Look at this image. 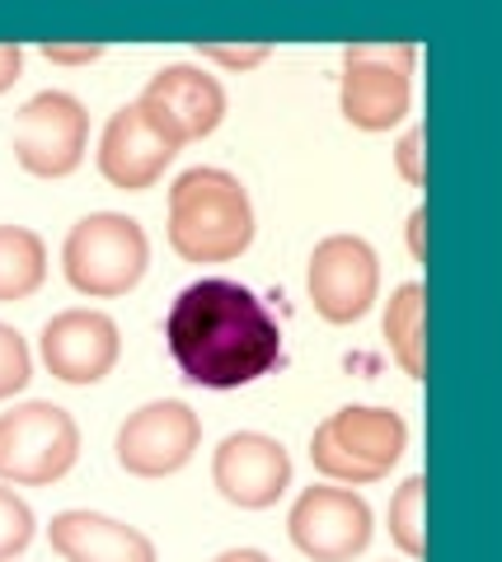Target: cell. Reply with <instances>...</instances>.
Returning <instances> with one entry per match:
<instances>
[{
  "label": "cell",
  "mask_w": 502,
  "mask_h": 562,
  "mask_svg": "<svg viewBox=\"0 0 502 562\" xmlns=\"http://www.w3.org/2000/svg\"><path fill=\"white\" fill-rule=\"evenodd\" d=\"M165 342L179 375L202 390H245L282 361V328L249 286L202 277L169 305Z\"/></svg>",
  "instance_id": "6da1fadb"
},
{
  "label": "cell",
  "mask_w": 502,
  "mask_h": 562,
  "mask_svg": "<svg viewBox=\"0 0 502 562\" xmlns=\"http://www.w3.org/2000/svg\"><path fill=\"white\" fill-rule=\"evenodd\" d=\"M202 446V417L179 398H160L136 408L118 427V464L132 479H169L179 473Z\"/></svg>",
  "instance_id": "9c48e42d"
},
{
  "label": "cell",
  "mask_w": 502,
  "mask_h": 562,
  "mask_svg": "<svg viewBox=\"0 0 502 562\" xmlns=\"http://www.w3.org/2000/svg\"><path fill=\"white\" fill-rule=\"evenodd\" d=\"M394 165H400V173H404V179H409L413 188L423 183V127L404 132V140L394 146Z\"/></svg>",
  "instance_id": "44dd1931"
},
{
  "label": "cell",
  "mask_w": 502,
  "mask_h": 562,
  "mask_svg": "<svg viewBox=\"0 0 502 562\" xmlns=\"http://www.w3.org/2000/svg\"><path fill=\"white\" fill-rule=\"evenodd\" d=\"M305 291L324 324H357L376 305V291H380L376 249L361 235L320 239L305 268Z\"/></svg>",
  "instance_id": "ba28073f"
},
{
  "label": "cell",
  "mask_w": 502,
  "mask_h": 562,
  "mask_svg": "<svg viewBox=\"0 0 502 562\" xmlns=\"http://www.w3.org/2000/svg\"><path fill=\"white\" fill-rule=\"evenodd\" d=\"M386 342L390 357L404 366V375L423 380V286L404 281L386 305Z\"/></svg>",
  "instance_id": "e0dca14e"
},
{
  "label": "cell",
  "mask_w": 502,
  "mask_h": 562,
  "mask_svg": "<svg viewBox=\"0 0 502 562\" xmlns=\"http://www.w3.org/2000/svg\"><path fill=\"white\" fill-rule=\"evenodd\" d=\"M33 380V357H29V342L14 333L10 324H0V403L14 398Z\"/></svg>",
  "instance_id": "ffe728a7"
},
{
  "label": "cell",
  "mask_w": 502,
  "mask_h": 562,
  "mask_svg": "<svg viewBox=\"0 0 502 562\" xmlns=\"http://www.w3.org/2000/svg\"><path fill=\"white\" fill-rule=\"evenodd\" d=\"M202 57L216 61V66H231V70H249V66H258L268 57V47H221V43H207Z\"/></svg>",
  "instance_id": "7402d4cb"
},
{
  "label": "cell",
  "mask_w": 502,
  "mask_h": 562,
  "mask_svg": "<svg viewBox=\"0 0 502 562\" xmlns=\"http://www.w3.org/2000/svg\"><path fill=\"white\" fill-rule=\"evenodd\" d=\"M413 43H353L343 47V85L338 103L357 132L400 127L413 103Z\"/></svg>",
  "instance_id": "5b68a950"
},
{
  "label": "cell",
  "mask_w": 502,
  "mask_h": 562,
  "mask_svg": "<svg viewBox=\"0 0 502 562\" xmlns=\"http://www.w3.org/2000/svg\"><path fill=\"white\" fill-rule=\"evenodd\" d=\"M43 57L47 61H62V66H90L103 57V47H62V43H43Z\"/></svg>",
  "instance_id": "603a6c76"
},
{
  "label": "cell",
  "mask_w": 502,
  "mask_h": 562,
  "mask_svg": "<svg viewBox=\"0 0 502 562\" xmlns=\"http://www.w3.org/2000/svg\"><path fill=\"white\" fill-rule=\"evenodd\" d=\"M423 225H427V211L419 206L409 216V249H413V258H423Z\"/></svg>",
  "instance_id": "d4e9b609"
},
{
  "label": "cell",
  "mask_w": 502,
  "mask_h": 562,
  "mask_svg": "<svg viewBox=\"0 0 502 562\" xmlns=\"http://www.w3.org/2000/svg\"><path fill=\"white\" fill-rule=\"evenodd\" d=\"M80 460V427L57 403H20L0 413V483L52 487Z\"/></svg>",
  "instance_id": "8992f818"
},
{
  "label": "cell",
  "mask_w": 502,
  "mask_h": 562,
  "mask_svg": "<svg viewBox=\"0 0 502 562\" xmlns=\"http://www.w3.org/2000/svg\"><path fill=\"white\" fill-rule=\"evenodd\" d=\"M254 244V202L226 169H188L169 188V249L183 262H231Z\"/></svg>",
  "instance_id": "7a4b0ae2"
},
{
  "label": "cell",
  "mask_w": 502,
  "mask_h": 562,
  "mask_svg": "<svg viewBox=\"0 0 502 562\" xmlns=\"http://www.w3.org/2000/svg\"><path fill=\"white\" fill-rule=\"evenodd\" d=\"M404 446H409V427L400 413L338 408L310 436V464H315L328 483L367 487V483H380L404 460Z\"/></svg>",
  "instance_id": "277c9868"
},
{
  "label": "cell",
  "mask_w": 502,
  "mask_h": 562,
  "mask_svg": "<svg viewBox=\"0 0 502 562\" xmlns=\"http://www.w3.org/2000/svg\"><path fill=\"white\" fill-rule=\"evenodd\" d=\"M146 117L160 127L175 146L183 150L188 140H202L221 127L226 117V90H221L216 76H207L198 66H165L146 80L142 99Z\"/></svg>",
  "instance_id": "8fae6325"
},
{
  "label": "cell",
  "mask_w": 502,
  "mask_h": 562,
  "mask_svg": "<svg viewBox=\"0 0 502 562\" xmlns=\"http://www.w3.org/2000/svg\"><path fill=\"white\" fill-rule=\"evenodd\" d=\"M43 361L62 384H99L123 357L118 324L103 310H62L43 324Z\"/></svg>",
  "instance_id": "4fadbf2b"
},
{
  "label": "cell",
  "mask_w": 502,
  "mask_h": 562,
  "mask_svg": "<svg viewBox=\"0 0 502 562\" xmlns=\"http://www.w3.org/2000/svg\"><path fill=\"white\" fill-rule=\"evenodd\" d=\"M390 539L394 549L409 558H423L427 535H423V479H409L400 492L390 497Z\"/></svg>",
  "instance_id": "ac0fdd59"
},
{
  "label": "cell",
  "mask_w": 502,
  "mask_h": 562,
  "mask_svg": "<svg viewBox=\"0 0 502 562\" xmlns=\"http://www.w3.org/2000/svg\"><path fill=\"white\" fill-rule=\"evenodd\" d=\"M287 535L310 562H353L371 543V506L353 487H305L287 516Z\"/></svg>",
  "instance_id": "30bf717a"
},
{
  "label": "cell",
  "mask_w": 502,
  "mask_h": 562,
  "mask_svg": "<svg viewBox=\"0 0 502 562\" xmlns=\"http://www.w3.org/2000/svg\"><path fill=\"white\" fill-rule=\"evenodd\" d=\"M212 483L239 512H264L291 487V454L264 431H235L212 454Z\"/></svg>",
  "instance_id": "7c38bea8"
},
{
  "label": "cell",
  "mask_w": 502,
  "mask_h": 562,
  "mask_svg": "<svg viewBox=\"0 0 502 562\" xmlns=\"http://www.w3.org/2000/svg\"><path fill=\"white\" fill-rule=\"evenodd\" d=\"M33 543V512L20 492L0 487V562H14Z\"/></svg>",
  "instance_id": "d6986e66"
},
{
  "label": "cell",
  "mask_w": 502,
  "mask_h": 562,
  "mask_svg": "<svg viewBox=\"0 0 502 562\" xmlns=\"http://www.w3.org/2000/svg\"><path fill=\"white\" fill-rule=\"evenodd\" d=\"M146 268H150V239L142 221L123 216V211H94V216L76 221L62 244V272L90 301L127 295L146 277Z\"/></svg>",
  "instance_id": "3957f363"
},
{
  "label": "cell",
  "mask_w": 502,
  "mask_h": 562,
  "mask_svg": "<svg viewBox=\"0 0 502 562\" xmlns=\"http://www.w3.org/2000/svg\"><path fill=\"white\" fill-rule=\"evenodd\" d=\"M47 281V244L29 225H0V305L29 301Z\"/></svg>",
  "instance_id": "2e32d148"
},
{
  "label": "cell",
  "mask_w": 502,
  "mask_h": 562,
  "mask_svg": "<svg viewBox=\"0 0 502 562\" xmlns=\"http://www.w3.org/2000/svg\"><path fill=\"white\" fill-rule=\"evenodd\" d=\"M175 155H179V146L146 117L142 103L118 109L99 136V173L123 192H146L175 165Z\"/></svg>",
  "instance_id": "5bb4252c"
},
{
  "label": "cell",
  "mask_w": 502,
  "mask_h": 562,
  "mask_svg": "<svg viewBox=\"0 0 502 562\" xmlns=\"http://www.w3.org/2000/svg\"><path fill=\"white\" fill-rule=\"evenodd\" d=\"M216 562H272V558H268V553H258V549H226Z\"/></svg>",
  "instance_id": "484cf974"
},
{
  "label": "cell",
  "mask_w": 502,
  "mask_h": 562,
  "mask_svg": "<svg viewBox=\"0 0 502 562\" xmlns=\"http://www.w3.org/2000/svg\"><path fill=\"white\" fill-rule=\"evenodd\" d=\"M52 553H62L66 562H160L155 543L113 516L99 512H62L47 525Z\"/></svg>",
  "instance_id": "9a60e30c"
},
{
  "label": "cell",
  "mask_w": 502,
  "mask_h": 562,
  "mask_svg": "<svg viewBox=\"0 0 502 562\" xmlns=\"http://www.w3.org/2000/svg\"><path fill=\"white\" fill-rule=\"evenodd\" d=\"M90 146V113L66 90L33 94L14 117V160L33 179H66L76 173Z\"/></svg>",
  "instance_id": "52a82bcc"
},
{
  "label": "cell",
  "mask_w": 502,
  "mask_h": 562,
  "mask_svg": "<svg viewBox=\"0 0 502 562\" xmlns=\"http://www.w3.org/2000/svg\"><path fill=\"white\" fill-rule=\"evenodd\" d=\"M24 76V47L20 43H0V94Z\"/></svg>",
  "instance_id": "cb8c5ba5"
}]
</instances>
